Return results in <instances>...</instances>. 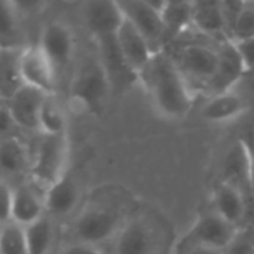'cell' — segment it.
Masks as SVG:
<instances>
[{"mask_svg":"<svg viewBox=\"0 0 254 254\" xmlns=\"http://www.w3.org/2000/svg\"><path fill=\"white\" fill-rule=\"evenodd\" d=\"M217 54H219L217 70L213 79L205 86V92L208 97L234 91L246 73V67L232 40H220Z\"/></svg>","mask_w":254,"mask_h":254,"instance_id":"cell-10","label":"cell"},{"mask_svg":"<svg viewBox=\"0 0 254 254\" xmlns=\"http://www.w3.org/2000/svg\"><path fill=\"white\" fill-rule=\"evenodd\" d=\"M82 18L94 39L115 36L125 21L119 3L109 0H92L83 3Z\"/></svg>","mask_w":254,"mask_h":254,"instance_id":"cell-13","label":"cell"},{"mask_svg":"<svg viewBox=\"0 0 254 254\" xmlns=\"http://www.w3.org/2000/svg\"><path fill=\"white\" fill-rule=\"evenodd\" d=\"M211 210L216 211L220 217H223L226 222H229L235 228L241 229L244 228L243 225L246 223V219H247L249 204L244 195L238 189L220 180L213 190V208Z\"/></svg>","mask_w":254,"mask_h":254,"instance_id":"cell-17","label":"cell"},{"mask_svg":"<svg viewBox=\"0 0 254 254\" xmlns=\"http://www.w3.org/2000/svg\"><path fill=\"white\" fill-rule=\"evenodd\" d=\"M79 196L80 193L76 180L71 176L64 174L46 189V195L43 198L45 208L51 216L64 217L76 208Z\"/></svg>","mask_w":254,"mask_h":254,"instance_id":"cell-19","label":"cell"},{"mask_svg":"<svg viewBox=\"0 0 254 254\" xmlns=\"http://www.w3.org/2000/svg\"><path fill=\"white\" fill-rule=\"evenodd\" d=\"M68 161V140L67 134L42 135L34 159L30 167L33 180L46 189L60 180L65 173Z\"/></svg>","mask_w":254,"mask_h":254,"instance_id":"cell-3","label":"cell"},{"mask_svg":"<svg viewBox=\"0 0 254 254\" xmlns=\"http://www.w3.org/2000/svg\"><path fill=\"white\" fill-rule=\"evenodd\" d=\"M235 49L247 70H254V37L234 42Z\"/></svg>","mask_w":254,"mask_h":254,"instance_id":"cell-33","label":"cell"},{"mask_svg":"<svg viewBox=\"0 0 254 254\" xmlns=\"http://www.w3.org/2000/svg\"><path fill=\"white\" fill-rule=\"evenodd\" d=\"M127 21H129L137 31L147 40L155 54L164 51L165 27L162 22L161 12L156 10L150 1L144 0H124L118 1Z\"/></svg>","mask_w":254,"mask_h":254,"instance_id":"cell-6","label":"cell"},{"mask_svg":"<svg viewBox=\"0 0 254 254\" xmlns=\"http://www.w3.org/2000/svg\"><path fill=\"white\" fill-rule=\"evenodd\" d=\"M196 30L211 37L228 40L220 1H193V24Z\"/></svg>","mask_w":254,"mask_h":254,"instance_id":"cell-23","label":"cell"},{"mask_svg":"<svg viewBox=\"0 0 254 254\" xmlns=\"http://www.w3.org/2000/svg\"><path fill=\"white\" fill-rule=\"evenodd\" d=\"M119 214L106 207H91L86 208L74 223V234L79 243L98 246L113 235H116L121 229Z\"/></svg>","mask_w":254,"mask_h":254,"instance_id":"cell-8","label":"cell"},{"mask_svg":"<svg viewBox=\"0 0 254 254\" xmlns=\"http://www.w3.org/2000/svg\"><path fill=\"white\" fill-rule=\"evenodd\" d=\"M0 254H28L22 226L10 222L0 228Z\"/></svg>","mask_w":254,"mask_h":254,"instance_id":"cell-28","label":"cell"},{"mask_svg":"<svg viewBox=\"0 0 254 254\" xmlns=\"http://www.w3.org/2000/svg\"><path fill=\"white\" fill-rule=\"evenodd\" d=\"M176 63L188 83L192 80L202 85L205 89L217 70L219 54L214 48L201 43H190L180 49Z\"/></svg>","mask_w":254,"mask_h":254,"instance_id":"cell-9","label":"cell"},{"mask_svg":"<svg viewBox=\"0 0 254 254\" xmlns=\"http://www.w3.org/2000/svg\"><path fill=\"white\" fill-rule=\"evenodd\" d=\"M225 254H254V226L241 228Z\"/></svg>","mask_w":254,"mask_h":254,"instance_id":"cell-30","label":"cell"},{"mask_svg":"<svg viewBox=\"0 0 254 254\" xmlns=\"http://www.w3.org/2000/svg\"><path fill=\"white\" fill-rule=\"evenodd\" d=\"M247 109L249 100L237 91H229L207 97L199 115L207 122H228L244 115Z\"/></svg>","mask_w":254,"mask_h":254,"instance_id":"cell-18","label":"cell"},{"mask_svg":"<svg viewBox=\"0 0 254 254\" xmlns=\"http://www.w3.org/2000/svg\"><path fill=\"white\" fill-rule=\"evenodd\" d=\"M37 46L58 73L70 64L74 55V36L64 22L52 21L45 25Z\"/></svg>","mask_w":254,"mask_h":254,"instance_id":"cell-11","label":"cell"},{"mask_svg":"<svg viewBox=\"0 0 254 254\" xmlns=\"http://www.w3.org/2000/svg\"><path fill=\"white\" fill-rule=\"evenodd\" d=\"M110 92V83L98 57L86 58L77 68L70 88V98L74 107L86 113H98Z\"/></svg>","mask_w":254,"mask_h":254,"instance_id":"cell-2","label":"cell"},{"mask_svg":"<svg viewBox=\"0 0 254 254\" xmlns=\"http://www.w3.org/2000/svg\"><path fill=\"white\" fill-rule=\"evenodd\" d=\"M39 132L42 135L67 134V115L57 94H48L43 100L39 116Z\"/></svg>","mask_w":254,"mask_h":254,"instance_id":"cell-24","label":"cell"},{"mask_svg":"<svg viewBox=\"0 0 254 254\" xmlns=\"http://www.w3.org/2000/svg\"><path fill=\"white\" fill-rule=\"evenodd\" d=\"M116 42L125 61L137 74H140L146 68V65L155 55L147 40L127 19L122 22L121 28L116 33Z\"/></svg>","mask_w":254,"mask_h":254,"instance_id":"cell-16","label":"cell"},{"mask_svg":"<svg viewBox=\"0 0 254 254\" xmlns=\"http://www.w3.org/2000/svg\"><path fill=\"white\" fill-rule=\"evenodd\" d=\"M24 48H0V100L9 101L25 85L21 73Z\"/></svg>","mask_w":254,"mask_h":254,"instance_id":"cell-20","label":"cell"},{"mask_svg":"<svg viewBox=\"0 0 254 254\" xmlns=\"http://www.w3.org/2000/svg\"><path fill=\"white\" fill-rule=\"evenodd\" d=\"M238 232H240L238 228H235L234 225L226 222L216 211L208 210V211L199 214V217L196 219L193 226L189 229V232L180 241L177 253H180L186 249L195 247V246L226 250Z\"/></svg>","mask_w":254,"mask_h":254,"instance_id":"cell-4","label":"cell"},{"mask_svg":"<svg viewBox=\"0 0 254 254\" xmlns=\"http://www.w3.org/2000/svg\"><path fill=\"white\" fill-rule=\"evenodd\" d=\"M165 42H171L193 24V1H165L161 12Z\"/></svg>","mask_w":254,"mask_h":254,"instance_id":"cell-22","label":"cell"},{"mask_svg":"<svg viewBox=\"0 0 254 254\" xmlns=\"http://www.w3.org/2000/svg\"><path fill=\"white\" fill-rule=\"evenodd\" d=\"M19 13L15 1L0 0V48H24Z\"/></svg>","mask_w":254,"mask_h":254,"instance_id":"cell-26","label":"cell"},{"mask_svg":"<svg viewBox=\"0 0 254 254\" xmlns=\"http://www.w3.org/2000/svg\"><path fill=\"white\" fill-rule=\"evenodd\" d=\"M159 237L156 229L144 219H132L121 228L116 237V254H156Z\"/></svg>","mask_w":254,"mask_h":254,"instance_id":"cell-14","label":"cell"},{"mask_svg":"<svg viewBox=\"0 0 254 254\" xmlns=\"http://www.w3.org/2000/svg\"><path fill=\"white\" fill-rule=\"evenodd\" d=\"M16 129H18V127H16L15 121L12 119L7 106L0 104V141L16 137L15 135Z\"/></svg>","mask_w":254,"mask_h":254,"instance_id":"cell-34","label":"cell"},{"mask_svg":"<svg viewBox=\"0 0 254 254\" xmlns=\"http://www.w3.org/2000/svg\"><path fill=\"white\" fill-rule=\"evenodd\" d=\"M64 254H103L100 252V249L97 246H91V244H85V243H74L71 246H68Z\"/></svg>","mask_w":254,"mask_h":254,"instance_id":"cell-36","label":"cell"},{"mask_svg":"<svg viewBox=\"0 0 254 254\" xmlns=\"http://www.w3.org/2000/svg\"><path fill=\"white\" fill-rule=\"evenodd\" d=\"M45 211V201L30 186H19L13 189L12 223L25 228L46 216Z\"/></svg>","mask_w":254,"mask_h":254,"instance_id":"cell-21","label":"cell"},{"mask_svg":"<svg viewBox=\"0 0 254 254\" xmlns=\"http://www.w3.org/2000/svg\"><path fill=\"white\" fill-rule=\"evenodd\" d=\"M243 7H244V1H220V9H222V16H223L228 40H232V34H234L235 25H237V21L240 18Z\"/></svg>","mask_w":254,"mask_h":254,"instance_id":"cell-31","label":"cell"},{"mask_svg":"<svg viewBox=\"0 0 254 254\" xmlns=\"http://www.w3.org/2000/svg\"><path fill=\"white\" fill-rule=\"evenodd\" d=\"M177 254H225V250L213 249V247H204V246H195L190 249H186Z\"/></svg>","mask_w":254,"mask_h":254,"instance_id":"cell-37","label":"cell"},{"mask_svg":"<svg viewBox=\"0 0 254 254\" xmlns=\"http://www.w3.org/2000/svg\"><path fill=\"white\" fill-rule=\"evenodd\" d=\"M21 73L27 86L45 94H57V71L37 45L22 49Z\"/></svg>","mask_w":254,"mask_h":254,"instance_id":"cell-12","label":"cell"},{"mask_svg":"<svg viewBox=\"0 0 254 254\" xmlns=\"http://www.w3.org/2000/svg\"><path fill=\"white\" fill-rule=\"evenodd\" d=\"M222 182L238 189L250 207L254 198V162L246 141L237 140L228 149L222 165Z\"/></svg>","mask_w":254,"mask_h":254,"instance_id":"cell-5","label":"cell"},{"mask_svg":"<svg viewBox=\"0 0 254 254\" xmlns=\"http://www.w3.org/2000/svg\"><path fill=\"white\" fill-rule=\"evenodd\" d=\"M12 199L13 189H10L4 182H0V225H7L12 222Z\"/></svg>","mask_w":254,"mask_h":254,"instance_id":"cell-32","label":"cell"},{"mask_svg":"<svg viewBox=\"0 0 254 254\" xmlns=\"http://www.w3.org/2000/svg\"><path fill=\"white\" fill-rule=\"evenodd\" d=\"M28 254H49L54 241V228L51 219L43 216L37 222L24 228Z\"/></svg>","mask_w":254,"mask_h":254,"instance_id":"cell-27","label":"cell"},{"mask_svg":"<svg viewBox=\"0 0 254 254\" xmlns=\"http://www.w3.org/2000/svg\"><path fill=\"white\" fill-rule=\"evenodd\" d=\"M149 92L153 106L168 119L185 118L193 104L190 85L186 82L176 60L164 49L153 55L146 68L138 74Z\"/></svg>","mask_w":254,"mask_h":254,"instance_id":"cell-1","label":"cell"},{"mask_svg":"<svg viewBox=\"0 0 254 254\" xmlns=\"http://www.w3.org/2000/svg\"><path fill=\"white\" fill-rule=\"evenodd\" d=\"M94 40L97 45V57L107 76L112 92L113 94L125 92L128 88H131L132 83H135V80H138V74L125 61L118 46L116 34L98 37Z\"/></svg>","mask_w":254,"mask_h":254,"instance_id":"cell-7","label":"cell"},{"mask_svg":"<svg viewBox=\"0 0 254 254\" xmlns=\"http://www.w3.org/2000/svg\"><path fill=\"white\" fill-rule=\"evenodd\" d=\"M234 91L243 94L246 98L249 95H254V70H247L244 73V76L241 77L240 83L237 85V88Z\"/></svg>","mask_w":254,"mask_h":254,"instance_id":"cell-35","label":"cell"},{"mask_svg":"<svg viewBox=\"0 0 254 254\" xmlns=\"http://www.w3.org/2000/svg\"><path fill=\"white\" fill-rule=\"evenodd\" d=\"M250 37H254V1H244V7L232 34V42Z\"/></svg>","mask_w":254,"mask_h":254,"instance_id":"cell-29","label":"cell"},{"mask_svg":"<svg viewBox=\"0 0 254 254\" xmlns=\"http://www.w3.org/2000/svg\"><path fill=\"white\" fill-rule=\"evenodd\" d=\"M46 95L48 94L36 88L24 85L9 101H6L10 116L19 129L39 131L40 109Z\"/></svg>","mask_w":254,"mask_h":254,"instance_id":"cell-15","label":"cell"},{"mask_svg":"<svg viewBox=\"0 0 254 254\" xmlns=\"http://www.w3.org/2000/svg\"><path fill=\"white\" fill-rule=\"evenodd\" d=\"M30 156L25 144L18 138H7L0 141V171L16 176L30 168Z\"/></svg>","mask_w":254,"mask_h":254,"instance_id":"cell-25","label":"cell"}]
</instances>
